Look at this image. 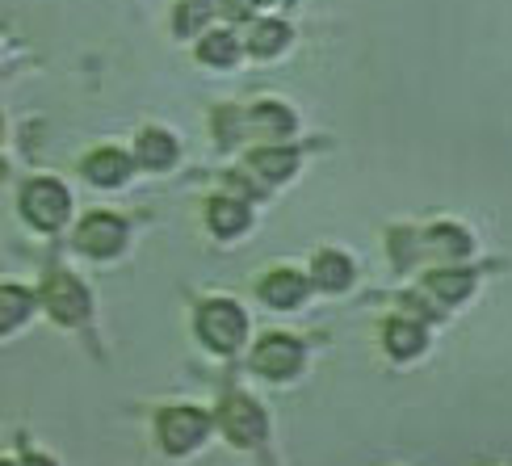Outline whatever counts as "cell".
Returning a JSON list of instances; mask_svg holds the SVG:
<instances>
[{
    "label": "cell",
    "instance_id": "1",
    "mask_svg": "<svg viewBox=\"0 0 512 466\" xmlns=\"http://www.w3.org/2000/svg\"><path fill=\"white\" fill-rule=\"evenodd\" d=\"M68 210H72L68 189H63L59 181H51V177L30 181L26 189H21V215H26L38 231H55V227H63Z\"/></svg>",
    "mask_w": 512,
    "mask_h": 466
},
{
    "label": "cell",
    "instance_id": "2",
    "mask_svg": "<svg viewBox=\"0 0 512 466\" xmlns=\"http://www.w3.org/2000/svg\"><path fill=\"white\" fill-rule=\"evenodd\" d=\"M244 332H248V320H244V311L236 303L219 299V303H206L198 311V336L215 353H231L244 341Z\"/></svg>",
    "mask_w": 512,
    "mask_h": 466
},
{
    "label": "cell",
    "instance_id": "3",
    "mask_svg": "<svg viewBox=\"0 0 512 466\" xmlns=\"http://www.w3.org/2000/svg\"><path fill=\"white\" fill-rule=\"evenodd\" d=\"M206 429H210V420H206V412H198V408H164L160 420H156V433H160V441H164L168 454L194 450L198 441L206 437Z\"/></svg>",
    "mask_w": 512,
    "mask_h": 466
},
{
    "label": "cell",
    "instance_id": "4",
    "mask_svg": "<svg viewBox=\"0 0 512 466\" xmlns=\"http://www.w3.org/2000/svg\"><path fill=\"white\" fill-rule=\"evenodd\" d=\"M42 303L59 324H80L89 315V290H84L72 273H51L42 286Z\"/></svg>",
    "mask_w": 512,
    "mask_h": 466
},
{
    "label": "cell",
    "instance_id": "5",
    "mask_svg": "<svg viewBox=\"0 0 512 466\" xmlns=\"http://www.w3.org/2000/svg\"><path fill=\"white\" fill-rule=\"evenodd\" d=\"M126 244V223L118 215H89L76 227V248L89 257H114Z\"/></svg>",
    "mask_w": 512,
    "mask_h": 466
},
{
    "label": "cell",
    "instance_id": "6",
    "mask_svg": "<svg viewBox=\"0 0 512 466\" xmlns=\"http://www.w3.org/2000/svg\"><path fill=\"white\" fill-rule=\"evenodd\" d=\"M303 366V345L294 336H265L252 353V370H261L265 378H290Z\"/></svg>",
    "mask_w": 512,
    "mask_h": 466
},
{
    "label": "cell",
    "instance_id": "7",
    "mask_svg": "<svg viewBox=\"0 0 512 466\" xmlns=\"http://www.w3.org/2000/svg\"><path fill=\"white\" fill-rule=\"evenodd\" d=\"M219 425L223 433L236 441V446H256V441L265 437V412L252 404V399H227L223 412H219Z\"/></svg>",
    "mask_w": 512,
    "mask_h": 466
},
{
    "label": "cell",
    "instance_id": "8",
    "mask_svg": "<svg viewBox=\"0 0 512 466\" xmlns=\"http://www.w3.org/2000/svg\"><path fill=\"white\" fill-rule=\"evenodd\" d=\"M303 294H307V278L303 273H294V269H273L269 278L261 282V299L269 307H298L303 303Z\"/></svg>",
    "mask_w": 512,
    "mask_h": 466
},
{
    "label": "cell",
    "instance_id": "9",
    "mask_svg": "<svg viewBox=\"0 0 512 466\" xmlns=\"http://www.w3.org/2000/svg\"><path fill=\"white\" fill-rule=\"evenodd\" d=\"M84 177H89L93 185H122L126 177H131V160H126L118 147H101V152H93L89 160H84Z\"/></svg>",
    "mask_w": 512,
    "mask_h": 466
},
{
    "label": "cell",
    "instance_id": "10",
    "mask_svg": "<svg viewBox=\"0 0 512 466\" xmlns=\"http://www.w3.org/2000/svg\"><path fill=\"white\" fill-rule=\"evenodd\" d=\"M135 156L143 168H168L177 160V139L164 135V131H143L135 143Z\"/></svg>",
    "mask_w": 512,
    "mask_h": 466
},
{
    "label": "cell",
    "instance_id": "11",
    "mask_svg": "<svg viewBox=\"0 0 512 466\" xmlns=\"http://www.w3.org/2000/svg\"><path fill=\"white\" fill-rule=\"evenodd\" d=\"M311 278H315V286H324V290H345L349 278H353V269H349V261L340 257V252H319L315 265H311Z\"/></svg>",
    "mask_w": 512,
    "mask_h": 466
},
{
    "label": "cell",
    "instance_id": "12",
    "mask_svg": "<svg viewBox=\"0 0 512 466\" xmlns=\"http://www.w3.org/2000/svg\"><path fill=\"white\" fill-rule=\"evenodd\" d=\"M198 55H202V63H210V68H231V63H236V55H240V42H236V34L215 30V34L202 38Z\"/></svg>",
    "mask_w": 512,
    "mask_h": 466
},
{
    "label": "cell",
    "instance_id": "13",
    "mask_svg": "<svg viewBox=\"0 0 512 466\" xmlns=\"http://www.w3.org/2000/svg\"><path fill=\"white\" fill-rule=\"evenodd\" d=\"M30 307H34V294H30V290H21V286H0V332L17 328V324L30 315Z\"/></svg>",
    "mask_w": 512,
    "mask_h": 466
},
{
    "label": "cell",
    "instance_id": "14",
    "mask_svg": "<svg viewBox=\"0 0 512 466\" xmlns=\"http://www.w3.org/2000/svg\"><path fill=\"white\" fill-rule=\"evenodd\" d=\"M210 227L219 231V236H236V231L248 227V206L236 202V198H219L210 202Z\"/></svg>",
    "mask_w": 512,
    "mask_h": 466
},
{
    "label": "cell",
    "instance_id": "15",
    "mask_svg": "<svg viewBox=\"0 0 512 466\" xmlns=\"http://www.w3.org/2000/svg\"><path fill=\"white\" fill-rule=\"evenodd\" d=\"M471 286H475V273H466V269H437L433 278H429V290L437 294V299H445V303H458V299H466L471 294Z\"/></svg>",
    "mask_w": 512,
    "mask_h": 466
},
{
    "label": "cell",
    "instance_id": "16",
    "mask_svg": "<svg viewBox=\"0 0 512 466\" xmlns=\"http://www.w3.org/2000/svg\"><path fill=\"white\" fill-rule=\"evenodd\" d=\"M290 42V30L282 21H256L252 34H248V51L252 55H277Z\"/></svg>",
    "mask_w": 512,
    "mask_h": 466
},
{
    "label": "cell",
    "instance_id": "17",
    "mask_svg": "<svg viewBox=\"0 0 512 466\" xmlns=\"http://www.w3.org/2000/svg\"><path fill=\"white\" fill-rule=\"evenodd\" d=\"M387 349H391L395 357H416V353L424 349L420 324H412V320H391V324H387Z\"/></svg>",
    "mask_w": 512,
    "mask_h": 466
},
{
    "label": "cell",
    "instance_id": "18",
    "mask_svg": "<svg viewBox=\"0 0 512 466\" xmlns=\"http://www.w3.org/2000/svg\"><path fill=\"white\" fill-rule=\"evenodd\" d=\"M294 152H277V147H261V152H252V168L269 181H286L294 173Z\"/></svg>",
    "mask_w": 512,
    "mask_h": 466
},
{
    "label": "cell",
    "instance_id": "19",
    "mask_svg": "<svg viewBox=\"0 0 512 466\" xmlns=\"http://www.w3.org/2000/svg\"><path fill=\"white\" fill-rule=\"evenodd\" d=\"M248 122L261 126V131H269V135H290V131H294L290 110H282V105H273V101H269V105H256Z\"/></svg>",
    "mask_w": 512,
    "mask_h": 466
},
{
    "label": "cell",
    "instance_id": "20",
    "mask_svg": "<svg viewBox=\"0 0 512 466\" xmlns=\"http://www.w3.org/2000/svg\"><path fill=\"white\" fill-rule=\"evenodd\" d=\"M206 21H210V5H206V0H185V5L177 9V17H173V26H177V34H198Z\"/></svg>",
    "mask_w": 512,
    "mask_h": 466
},
{
    "label": "cell",
    "instance_id": "21",
    "mask_svg": "<svg viewBox=\"0 0 512 466\" xmlns=\"http://www.w3.org/2000/svg\"><path fill=\"white\" fill-rule=\"evenodd\" d=\"M433 244H437L441 252H454V257H462V252L471 248V240H466L458 227H437V231H433Z\"/></svg>",
    "mask_w": 512,
    "mask_h": 466
},
{
    "label": "cell",
    "instance_id": "22",
    "mask_svg": "<svg viewBox=\"0 0 512 466\" xmlns=\"http://www.w3.org/2000/svg\"><path fill=\"white\" fill-rule=\"evenodd\" d=\"M26 466H51V462H47V458H30Z\"/></svg>",
    "mask_w": 512,
    "mask_h": 466
},
{
    "label": "cell",
    "instance_id": "23",
    "mask_svg": "<svg viewBox=\"0 0 512 466\" xmlns=\"http://www.w3.org/2000/svg\"><path fill=\"white\" fill-rule=\"evenodd\" d=\"M248 5H265V0H248Z\"/></svg>",
    "mask_w": 512,
    "mask_h": 466
},
{
    "label": "cell",
    "instance_id": "24",
    "mask_svg": "<svg viewBox=\"0 0 512 466\" xmlns=\"http://www.w3.org/2000/svg\"><path fill=\"white\" fill-rule=\"evenodd\" d=\"M0 181H5V164H0Z\"/></svg>",
    "mask_w": 512,
    "mask_h": 466
},
{
    "label": "cell",
    "instance_id": "25",
    "mask_svg": "<svg viewBox=\"0 0 512 466\" xmlns=\"http://www.w3.org/2000/svg\"><path fill=\"white\" fill-rule=\"evenodd\" d=\"M0 466H9V462H0Z\"/></svg>",
    "mask_w": 512,
    "mask_h": 466
}]
</instances>
